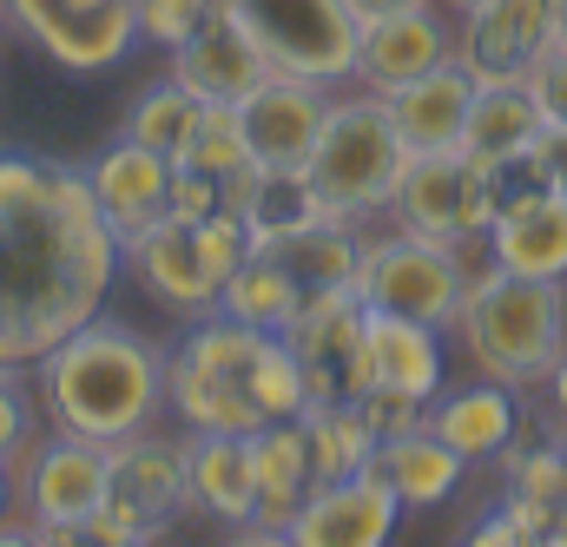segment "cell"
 <instances>
[{
	"instance_id": "obj_7",
	"label": "cell",
	"mask_w": 567,
	"mask_h": 547,
	"mask_svg": "<svg viewBox=\"0 0 567 547\" xmlns=\"http://www.w3.org/2000/svg\"><path fill=\"white\" fill-rule=\"evenodd\" d=\"M502 211V185H495V158L455 145V152H410L396 192H390V218L403 231H423L442 245H482L488 225Z\"/></svg>"
},
{
	"instance_id": "obj_8",
	"label": "cell",
	"mask_w": 567,
	"mask_h": 547,
	"mask_svg": "<svg viewBox=\"0 0 567 547\" xmlns=\"http://www.w3.org/2000/svg\"><path fill=\"white\" fill-rule=\"evenodd\" d=\"M462 290H468V265H462V245H442L423 231H383V238H363V271H357V297L370 310H396V317H423L435 330L455 323L462 310Z\"/></svg>"
},
{
	"instance_id": "obj_9",
	"label": "cell",
	"mask_w": 567,
	"mask_h": 547,
	"mask_svg": "<svg viewBox=\"0 0 567 547\" xmlns=\"http://www.w3.org/2000/svg\"><path fill=\"white\" fill-rule=\"evenodd\" d=\"M231 13L251 27L271 73H297V80H317V86H350L357 40H363V20L350 13V0H231Z\"/></svg>"
},
{
	"instance_id": "obj_3",
	"label": "cell",
	"mask_w": 567,
	"mask_h": 547,
	"mask_svg": "<svg viewBox=\"0 0 567 547\" xmlns=\"http://www.w3.org/2000/svg\"><path fill=\"white\" fill-rule=\"evenodd\" d=\"M33 390L53 429H73L113 448L152 429V415L165 410V350H152L120 317H86L73 337H60L33 363Z\"/></svg>"
},
{
	"instance_id": "obj_11",
	"label": "cell",
	"mask_w": 567,
	"mask_h": 547,
	"mask_svg": "<svg viewBox=\"0 0 567 547\" xmlns=\"http://www.w3.org/2000/svg\"><path fill=\"white\" fill-rule=\"evenodd\" d=\"M0 20L66 73H106L133 53V0H0Z\"/></svg>"
},
{
	"instance_id": "obj_21",
	"label": "cell",
	"mask_w": 567,
	"mask_h": 547,
	"mask_svg": "<svg viewBox=\"0 0 567 547\" xmlns=\"http://www.w3.org/2000/svg\"><path fill=\"white\" fill-rule=\"evenodd\" d=\"M488 265L515 277H567V185L508 198L482 238Z\"/></svg>"
},
{
	"instance_id": "obj_25",
	"label": "cell",
	"mask_w": 567,
	"mask_h": 547,
	"mask_svg": "<svg viewBox=\"0 0 567 547\" xmlns=\"http://www.w3.org/2000/svg\"><path fill=\"white\" fill-rule=\"evenodd\" d=\"M238 218H245L251 251H284L297 231H310V225L330 218V211H323V198H317V185H310L303 165H258L251 185H245Z\"/></svg>"
},
{
	"instance_id": "obj_27",
	"label": "cell",
	"mask_w": 567,
	"mask_h": 547,
	"mask_svg": "<svg viewBox=\"0 0 567 547\" xmlns=\"http://www.w3.org/2000/svg\"><path fill=\"white\" fill-rule=\"evenodd\" d=\"M502 502L535 528V547L555 541L567 547V455L555 442H535V448H508L502 455Z\"/></svg>"
},
{
	"instance_id": "obj_19",
	"label": "cell",
	"mask_w": 567,
	"mask_h": 547,
	"mask_svg": "<svg viewBox=\"0 0 567 547\" xmlns=\"http://www.w3.org/2000/svg\"><path fill=\"white\" fill-rule=\"evenodd\" d=\"M185 508L212 515L225 528H245L258 508V482H251V435H225V429H185Z\"/></svg>"
},
{
	"instance_id": "obj_30",
	"label": "cell",
	"mask_w": 567,
	"mask_h": 547,
	"mask_svg": "<svg viewBox=\"0 0 567 547\" xmlns=\"http://www.w3.org/2000/svg\"><path fill=\"white\" fill-rule=\"evenodd\" d=\"M297 429H303V448H310V475L317 482H343L357 468L377 462L383 435L370 429L363 403H303L297 410Z\"/></svg>"
},
{
	"instance_id": "obj_12",
	"label": "cell",
	"mask_w": 567,
	"mask_h": 547,
	"mask_svg": "<svg viewBox=\"0 0 567 547\" xmlns=\"http://www.w3.org/2000/svg\"><path fill=\"white\" fill-rule=\"evenodd\" d=\"M13 475H20V502H27V522H33V528H53V522L86 528V522L106 508L113 448L47 422V435H33V448L13 462Z\"/></svg>"
},
{
	"instance_id": "obj_4",
	"label": "cell",
	"mask_w": 567,
	"mask_h": 547,
	"mask_svg": "<svg viewBox=\"0 0 567 547\" xmlns=\"http://www.w3.org/2000/svg\"><path fill=\"white\" fill-rule=\"evenodd\" d=\"M468 370L508 390L548 383V370L567 357V290L561 277H515L502 265L468 271L462 310L449 323Z\"/></svg>"
},
{
	"instance_id": "obj_40",
	"label": "cell",
	"mask_w": 567,
	"mask_h": 547,
	"mask_svg": "<svg viewBox=\"0 0 567 547\" xmlns=\"http://www.w3.org/2000/svg\"><path fill=\"white\" fill-rule=\"evenodd\" d=\"M145 541H158V535L145 528L140 515H126L120 502H106V508L86 522V547H145Z\"/></svg>"
},
{
	"instance_id": "obj_47",
	"label": "cell",
	"mask_w": 567,
	"mask_h": 547,
	"mask_svg": "<svg viewBox=\"0 0 567 547\" xmlns=\"http://www.w3.org/2000/svg\"><path fill=\"white\" fill-rule=\"evenodd\" d=\"M435 7H449V13H468V7H475V0H435Z\"/></svg>"
},
{
	"instance_id": "obj_10",
	"label": "cell",
	"mask_w": 567,
	"mask_h": 547,
	"mask_svg": "<svg viewBox=\"0 0 567 547\" xmlns=\"http://www.w3.org/2000/svg\"><path fill=\"white\" fill-rule=\"evenodd\" d=\"M310 403H363L377 390V357H370V303L357 290H310L303 310L284 330Z\"/></svg>"
},
{
	"instance_id": "obj_45",
	"label": "cell",
	"mask_w": 567,
	"mask_h": 547,
	"mask_svg": "<svg viewBox=\"0 0 567 547\" xmlns=\"http://www.w3.org/2000/svg\"><path fill=\"white\" fill-rule=\"evenodd\" d=\"M555 40L567 47V0H555Z\"/></svg>"
},
{
	"instance_id": "obj_15",
	"label": "cell",
	"mask_w": 567,
	"mask_h": 547,
	"mask_svg": "<svg viewBox=\"0 0 567 547\" xmlns=\"http://www.w3.org/2000/svg\"><path fill=\"white\" fill-rule=\"evenodd\" d=\"M442 60H455V20H449V7L416 0V7H396V13H383V20H363L350 86H363V93H396V86L423 80L429 66H442Z\"/></svg>"
},
{
	"instance_id": "obj_31",
	"label": "cell",
	"mask_w": 567,
	"mask_h": 547,
	"mask_svg": "<svg viewBox=\"0 0 567 547\" xmlns=\"http://www.w3.org/2000/svg\"><path fill=\"white\" fill-rule=\"evenodd\" d=\"M542 133H548V120H542L528 80H488V86H475V100H468V133H462L468 152L508 158V152H528Z\"/></svg>"
},
{
	"instance_id": "obj_2",
	"label": "cell",
	"mask_w": 567,
	"mask_h": 547,
	"mask_svg": "<svg viewBox=\"0 0 567 547\" xmlns=\"http://www.w3.org/2000/svg\"><path fill=\"white\" fill-rule=\"evenodd\" d=\"M303 403H310L303 370L278 330L205 310L165 350V410L185 429L258 435L265 422H290Z\"/></svg>"
},
{
	"instance_id": "obj_42",
	"label": "cell",
	"mask_w": 567,
	"mask_h": 547,
	"mask_svg": "<svg viewBox=\"0 0 567 547\" xmlns=\"http://www.w3.org/2000/svg\"><path fill=\"white\" fill-rule=\"evenodd\" d=\"M548 410H555V422H567V357L548 370Z\"/></svg>"
},
{
	"instance_id": "obj_16",
	"label": "cell",
	"mask_w": 567,
	"mask_h": 547,
	"mask_svg": "<svg viewBox=\"0 0 567 547\" xmlns=\"http://www.w3.org/2000/svg\"><path fill=\"white\" fill-rule=\"evenodd\" d=\"M165 60H172L165 73H172L185 93L225 100V106H238L258 80H271V60H265V47L251 40V27L231 13V0H212V13L198 20V33H192L185 47H172Z\"/></svg>"
},
{
	"instance_id": "obj_22",
	"label": "cell",
	"mask_w": 567,
	"mask_h": 547,
	"mask_svg": "<svg viewBox=\"0 0 567 547\" xmlns=\"http://www.w3.org/2000/svg\"><path fill=\"white\" fill-rule=\"evenodd\" d=\"M86 178H93V192H100V211H106V225L120 231V245L126 238H140L145 225H158L165 218V192H172V158H158L152 145L140 138H113L93 165H86Z\"/></svg>"
},
{
	"instance_id": "obj_28",
	"label": "cell",
	"mask_w": 567,
	"mask_h": 547,
	"mask_svg": "<svg viewBox=\"0 0 567 547\" xmlns=\"http://www.w3.org/2000/svg\"><path fill=\"white\" fill-rule=\"evenodd\" d=\"M377 468H383V482L396 488L403 508H442V502L462 488V475H468V462H462L429 422L410 429V435H390V442L377 448Z\"/></svg>"
},
{
	"instance_id": "obj_32",
	"label": "cell",
	"mask_w": 567,
	"mask_h": 547,
	"mask_svg": "<svg viewBox=\"0 0 567 547\" xmlns=\"http://www.w3.org/2000/svg\"><path fill=\"white\" fill-rule=\"evenodd\" d=\"M290 271L303 277V290H357V271H363V225L350 218H317L310 231H297L284 245Z\"/></svg>"
},
{
	"instance_id": "obj_17",
	"label": "cell",
	"mask_w": 567,
	"mask_h": 547,
	"mask_svg": "<svg viewBox=\"0 0 567 547\" xmlns=\"http://www.w3.org/2000/svg\"><path fill=\"white\" fill-rule=\"evenodd\" d=\"M323 113H330V86L297 80V73H271L238 100V126L251 138L258 165H303L323 133Z\"/></svg>"
},
{
	"instance_id": "obj_24",
	"label": "cell",
	"mask_w": 567,
	"mask_h": 547,
	"mask_svg": "<svg viewBox=\"0 0 567 547\" xmlns=\"http://www.w3.org/2000/svg\"><path fill=\"white\" fill-rule=\"evenodd\" d=\"M429 429L462 455V462H502L522 435V410H515V390L508 383H462V390H442L429 403Z\"/></svg>"
},
{
	"instance_id": "obj_34",
	"label": "cell",
	"mask_w": 567,
	"mask_h": 547,
	"mask_svg": "<svg viewBox=\"0 0 567 547\" xmlns=\"http://www.w3.org/2000/svg\"><path fill=\"white\" fill-rule=\"evenodd\" d=\"M198 93H185L172 73L158 80V86H145L140 100H133V113H126V126L120 133L140 138V145H152L158 158H178V145H185V133H192V120H198Z\"/></svg>"
},
{
	"instance_id": "obj_46",
	"label": "cell",
	"mask_w": 567,
	"mask_h": 547,
	"mask_svg": "<svg viewBox=\"0 0 567 547\" xmlns=\"http://www.w3.org/2000/svg\"><path fill=\"white\" fill-rule=\"evenodd\" d=\"M548 442H555V448L567 455V422H555V435H548Z\"/></svg>"
},
{
	"instance_id": "obj_1",
	"label": "cell",
	"mask_w": 567,
	"mask_h": 547,
	"mask_svg": "<svg viewBox=\"0 0 567 547\" xmlns=\"http://www.w3.org/2000/svg\"><path fill=\"white\" fill-rule=\"evenodd\" d=\"M120 271L126 245L86 165L0 152V370H33L60 337L100 317Z\"/></svg>"
},
{
	"instance_id": "obj_20",
	"label": "cell",
	"mask_w": 567,
	"mask_h": 547,
	"mask_svg": "<svg viewBox=\"0 0 567 547\" xmlns=\"http://www.w3.org/2000/svg\"><path fill=\"white\" fill-rule=\"evenodd\" d=\"M106 502H120L126 515H140L152 535H165V522L185 515V442L140 429L126 442H113V488Z\"/></svg>"
},
{
	"instance_id": "obj_23",
	"label": "cell",
	"mask_w": 567,
	"mask_h": 547,
	"mask_svg": "<svg viewBox=\"0 0 567 547\" xmlns=\"http://www.w3.org/2000/svg\"><path fill=\"white\" fill-rule=\"evenodd\" d=\"M468 100H475V73L462 60H442V66H429L423 80L383 93L390 126H396V138L410 152H455L462 133H468Z\"/></svg>"
},
{
	"instance_id": "obj_26",
	"label": "cell",
	"mask_w": 567,
	"mask_h": 547,
	"mask_svg": "<svg viewBox=\"0 0 567 547\" xmlns=\"http://www.w3.org/2000/svg\"><path fill=\"white\" fill-rule=\"evenodd\" d=\"M442 337L423 317H396V310H370V357H377V383L403 390V396H442Z\"/></svg>"
},
{
	"instance_id": "obj_41",
	"label": "cell",
	"mask_w": 567,
	"mask_h": 547,
	"mask_svg": "<svg viewBox=\"0 0 567 547\" xmlns=\"http://www.w3.org/2000/svg\"><path fill=\"white\" fill-rule=\"evenodd\" d=\"M468 541H475V547H522V541H535V528L502 502V508H488V515L468 528Z\"/></svg>"
},
{
	"instance_id": "obj_6",
	"label": "cell",
	"mask_w": 567,
	"mask_h": 547,
	"mask_svg": "<svg viewBox=\"0 0 567 547\" xmlns=\"http://www.w3.org/2000/svg\"><path fill=\"white\" fill-rule=\"evenodd\" d=\"M251 238H245V218L231 211H212V218H158L145 225L140 238H126V271L152 303L178 310V317H205L225 290V277L245 265Z\"/></svg>"
},
{
	"instance_id": "obj_39",
	"label": "cell",
	"mask_w": 567,
	"mask_h": 547,
	"mask_svg": "<svg viewBox=\"0 0 567 547\" xmlns=\"http://www.w3.org/2000/svg\"><path fill=\"white\" fill-rule=\"evenodd\" d=\"M528 93H535L542 120L567 133V47H561V40H555V47L535 60V73H528Z\"/></svg>"
},
{
	"instance_id": "obj_33",
	"label": "cell",
	"mask_w": 567,
	"mask_h": 547,
	"mask_svg": "<svg viewBox=\"0 0 567 547\" xmlns=\"http://www.w3.org/2000/svg\"><path fill=\"white\" fill-rule=\"evenodd\" d=\"M172 165H185V172H212V178H238L245 165H258V158H251V138H245V126H238V106L205 100Z\"/></svg>"
},
{
	"instance_id": "obj_38",
	"label": "cell",
	"mask_w": 567,
	"mask_h": 547,
	"mask_svg": "<svg viewBox=\"0 0 567 547\" xmlns=\"http://www.w3.org/2000/svg\"><path fill=\"white\" fill-rule=\"evenodd\" d=\"M363 415H370V429L390 442V435H410V429H423V422H429V403H423V396H403V390H390V383H377V390L363 396Z\"/></svg>"
},
{
	"instance_id": "obj_13",
	"label": "cell",
	"mask_w": 567,
	"mask_h": 547,
	"mask_svg": "<svg viewBox=\"0 0 567 547\" xmlns=\"http://www.w3.org/2000/svg\"><path fill=\"white\" fill-rule=\"evenodd\" d=\"M555 47V0H475L455 13V60L488 80H528L535 60Z\"/></svg>"
},
{
	"instance_id": "obj_36",
	"label": "cell",
	"mask_w": 567,
	"mask_h": 547,
	"mask_svg": "<svg viewBox=\"0 0 567 547\" xmlns=\"http://www.w3.org/2000/svg\"><path fill=\"white\" fill-rule=\"evenodd\" d=\"M212 13V0H133V20H140V40L152 47H185L198 33V20Z\"/></svg>"
},
{
	"instance_id": "obj_37",
	"label": "cell",
	"mask_w": 567,
	"mask_h": 547,
	"mask_svg": "<svg viewBox=\"0 0 567 547\" xmlns=\"http://www.w3.org/2000/svg\"><path fill=\"white\" fill-rule=\"evenodd\" d=\"M225 185H231V178H212V172H185V165H172L165 211H172V218H212V211H231ZM231 218H238V211H231Z\"/></svg>"
},
{
	"instance_id": "obj_44",
	"label": "cell",
	"mask_w": 567,
	"mask_h": 547,
	"mask_svg": "<svg viewBox=\"0 0 567 547\" xmlns=\"http://www.w3.org/2000/svg\"><path fill=\"white\" fill-rule=\"evenodd\" d=\"M7 502H13V468L0 462V515H7Z\"/></svg>"
},
{
	"instance_id": "obj_14",
	"label": "cell",
	"mask_w": 567,
	"mask_h": 547,
	"mask_svg": "<svg viewBox=\"0 0 567 547\" xmlns=\"http://www.w3.org/2000/svg\"><path fill=\"white\" fill-rule=\"evenodd\" d=\"M403 522L396 488L383 482V468H357L343 482H317L310 502L297 508V522L284 528L290 547H383Z\"/></svg>"
},
{
	"instance_id": "obj_35",
	"label": "cell",
	"mask_w": 567,
	"mask_h": 547,
	"mask_svg": "<svg viewBox=\"0 0 567 547\" xmlns=\"http://www.w3.org/2000/svg\"><path fill=\"white\" fill-rule=\"evenodd\" d=\"M40 435V390H27V370H0V462L13 468Z\"/></svg>"
},
{
	"instance_id": "obj_29",
	"label": "cell",
	"mask_w": 567,
	"mask_h": 547,
	"mask_svg": "<svg viewBox=\"0 0 567 547\" xmlns=\"http://www.w3.org/2000/svg\"><path fill=\"white\" fill-rule=\"evenodd\" d=\"M303 277L290 271V258L284 251H245V265L225 277V290H218V303L212 310H225V317H238V323H258V330H290V317L303 310Z\"/></svg>"
},
{
	"instance_id": "obj_5",
	"label": "cell",
	"mask_w": 567,
	"mask_h": 547,
	"mask_svg": "<svg viewBox=\"0 0 567 547\" xmlns=\"http://www.w3.org/2000/svg\"><path fill=\"white\" fill-rule=\"evenodd\" d=\"M403 165H410V145L390 126L383 93H363V86L343 93V100L330 93L323 133H317L310 158H303V172H310V185H317L330 218L363 225L370 211H390V192H396Z\"/></svg>"
},
{
	"instance_id": "obj_18",
	"label": "cell",
	"mask_w": 567,
	"mask_h": 547,
	"mask_svg": "<svg viewBox=\"0 0 567 547\" xmlns=\"http://www.w3.org/2000/svg\"><path fill=\"white\" fill-rule=\"evenodd\" d=\"M251 482H258V508H251V522L231 528V535H238V541H284V528L297 522V508H303L310 488H317L297 415H290V422H265V429L251 435Z\"/></svg>"
},
{
	"instance_id": "obj_43",
	"label": "cell",
	"mask_w": 567,
	"mask_h": 547,
	"mask_svg": "<svg viewBox=\"0 0 567 547\" xmlns=\"http://www.w3.org/2000/svg\"><path fill=\"white\" fill-rule=\"evenodd\" d=\"M396 7H416V0H350L357 20H383V13H396Z\"/></svg>"
}]
</instances>
